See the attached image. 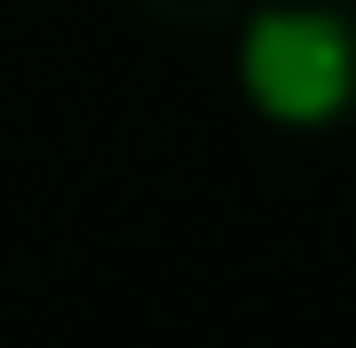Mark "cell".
Wrapping results in <instances>:
<instances>
[{"label":"cell","instance_id":"6da1fadb","mask_svg":"<svg viewBox=\"0 0 356 348\" xmlns=\"http://www.w3.org/2000/svg\"><path fill=\"white\" fill-rule=\"evenodd\" d=\"M238 88L269 127L325 135L356 119V0H254L238 24Z\"/></svg>","mask_w":356,"mask_h":348},{"label":"cell","instance_id":"7a4b0ae2","mask_svg":"<svg viewBox=\"0 0 356 348\" xmlns=\"http://www.w3.org/2000/svg\"><path fill=\"white\" fill-rule=\"evenodd\" d=\"M151 24H166L175 40H214V32H229V24H245V8L254 0H135Z\"/></svg>","mask_w":356,"mask_h":348}]
</instances>
